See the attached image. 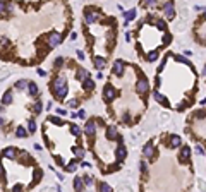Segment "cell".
Listing matches in <instances>:
<instances>
[{
  "mask_svg": "<svg viewBox=\"0 0 206 192\" xmlns=\"http://www.w3.org/2000/svg\"><path fill=\"white\" fill-rule=\"evenodd\" d=\"M101 12L100 9H96V7H86L84 9V21H86V24H93V22H96L98 19H100Z\"/></svg>",
  "mask_w": 206,
  "mask_h": 192,
  "instance_id": "6da1fadb",
  "label": "cell"
},
{
  "mask_svg": "<svg viewBox=\"0 0 206 192\" xmlns=\"http://www.w3.org/2000/svg\"><path fill=\"white\" fill-rule=\"evenodd\" d=\"M115 98H117V89L112 84H105V87H103V101L105 103H112Z\"/></svg>",
  "mask_w": 206,
  "mask_h": 192,
  "instance_id": "7a4b0ae2",
  "label": "cell"
},
{
  "mask_svg": "<svg viewBox=\"0 0 206 192\" xmlns=\"http://www.w3.org/2000/svg\"><path fill=\"white\" fill-rule=\"evenodd\" d=\"M136 91H137V94H141V96H146L148 91H149L148 79H146L144 76H141V74H139V81H137V84H136Z\"/></svg>",
  "mask_w": 206,
  "mask_h": 192,
  "instance_id": "3957f363",
  "label": "cell"
},
{
  "mask_svg": "<svg viewBox=\"0 0 206 192\" xmlns=\"http://www.w3.org/2000/svg\"><path fill=\"white\" fill-rule=\"evenodd\" d=\"M125 156H127V149L124 146V139L118 137V146H117V149H115V158H117V161H124Z\"/></svg>",
  "mask_w": 206,
  "mask_h": 192,
  "instance_id": "277c9868",
  "label": "cell"
},
{
  "mask_svg": "<svg viewBox=\"0 0 206 192\" xmlns=\"http://www.w3.org/2000/svg\"><path fill=\"white\" fill-rule=\"evenodd\" d=\"M62 43V35H58L57 31H52L48 35V48H55Z\"/></svg>",
  "mask_w": 206,
  "mask_h": 192,
  "instance_id": "5b68a950",
  "label": "cell"
},
{
  "mask_svg": "<svg viewBox=\"0 0 206 192\" xmlns=\"http://www.w3.org/2000/svg\"><path fill=\"white\" fill-rule=\"evenodd\" d=\"M163 12H165L167 19L175 17V7H174V2H172V0H167V2H165V5H163Z\"/></svg>",
  "mask_w": 206,
  "mask_h": 192,
  "instance_id": "8992f818",
  "label": "cell"
},
{
  "mask_svg": "<svg viewBox=\"0 0 206 192\" xmlns=\"http://www.w3.org/2000/svg\"><path fill=\"white\" fill-rule=\"evenodd\" d=\"M124 67H125V64H124V60H115L114 62V67H112V72H114V76H117V77H120V76L124 74Z\"/></svg>",
  "mask_w": 206,
  "mask_h": 192,
  "instance_id": "52a82bcc",
  "label": "cell"
},
{
  "mask_svg": "<svg viewBox=\"0 0 206 192\" xmlns=\"http://www.w3.org/2000/svg\"><path fill=\"white\" fill-rule=\"evenodd\" d=\"M66 84H67V83L64 81V77H55L52 83H50V91L55 93L57 89H60V87H62V86H66Z\"/></svg>",
  "mask_w": 206,
  "mask_h": 192,
  "instance_id": "ba28073f",
  "label": "cell"
},
{
  "mask_svg": "<svg viewBox=\"0 0 206 192\" xmlns=\"http://www.w3.org/2000/svg\"><path fill=\"white\" fill-rule=\"evenodd\" d=\"M143 154H144V158H149V160H153V156H155V146H153V141H149V142L144 144Z\"/></svg>",
  "mask_w": 206,
  "mask_h": 192,
  "instance_id": "9c48e42d",
  "label": "cell"
},
{
  "mask_svg": "<svg viewBox=\"0 0 206 192\" xmlns=\"http://www.w3.org/2000/svg\"><path fill=\"white\" fill-rule=\"evenodd\" d=\"M118 132H117V127L115 125H108L107 127V139L108 141H118Z\"/></svg>",
  "mask_w": 206,
  "mask_h": 192,
  "instance_id": "30bf717a",
  "label": "cell"
},
{
  "mask_svg": "<svg viewBox=\"0 0 206 192\" xmlns=\"http://www.w3.org/2000/svg\"><path fill=\"white\" fill-rule=\"evenodd\" d=\"M153 98H155V101H156L158 105L165 106V108H168V106H170V103H168V100H167V98H165V96L162 94V93L155 91V93H153Z\"/></svg>",
  "mask_w": 206,
  "mask_h": 192,
  "instance_id": "8fae6325",
  "label": "cell"
},
{
  "mask_svg": "<svg viewBox=\"0 0 206 192\" xmlns=\"http://www.w3.org/2000/svg\"><path fill=\"white\" fill-rule=\"evenodd\" d=\"M84 132H86V135H95L96 134V122L95 120H88L86 125H84Z\"/></svg>",
  "mask_w": 206,
  "mask_h": 192,
  "instance_id": "7c38bea8",
  "label": "cell"
},
{
  "mask_svg": "<svg viewBox=\"0 0 206 192\" xmlns=\"http://www.w3.org/2000/svg\"><path fill=\"white\" fill-rule=\"evenodd\" d=\"M67 91H69V87H67V84H66V86H62L60 89H57V91L53 93V96H55V100H57V101H64V100H66V96H67Z\"/></svg>",
  "mask_w": 206,
  "mask_h": 192,
  "instance_id": "4fadbf2b",
  "label": "cell"
},
{
  "mask_svg": "<svg viewBox=\"0 0 206 192\" xmlns=\"http://www.w3.org/2000/svg\"><path fill=\"white\" fill-rule=\"evenodd\" d=\"M72 185H74L76 190H84V189H86V183H84V179H83V177H74V180H72Z\"/></svg>",
  "mask_w": 206,
  "mask_h": 192,
  "instance_id": "5bb4252c",
  "label": "cell"
},
{
  "mask_svg": "<svg viewBox=\"0 0 206 192\" xmlns=\"http://www.w3.org/2000/svg\"><path fill=\"white\" fill-rule=\"evenodd\" d=\"M4 158H7V160H16V158H17V148H5L4 149Z\"/></svg>",
  "mask_w": 206,
  "mask_h": 192,
  "instance_id": "9a60e30c",
  "label": "cell"
},
{
  "mask_svg": "<svg viewBox=\"0 0 206 192\" xmlns=\"http://www.w3.org/2000/svg\"><path fill=\"white\" fill-rule=\"evenodd\" d=\"M189 156H191V148H187V146H182V148H180L179 160H180L182 163H184L185 160H189Z\"/></svg>",
  "mask_w": 206,
  "mask_h": 192,
  "instance_id": "2e32d148",
  "label": "cell"
},
{
  "mask_svg": "<svg viewBox=\"0 0 206 192\" xmlns=\"http://www.w3.org/2000/svg\"><path fill=\"white\" fill-rule=\"evenodd\" d=\"M86 77H89V72L84 69V67H79L77 72H76V79H77V81H84Z\"/></svg>",
  "mask_w": 206,
  "mask_h": 192,
  "instance_id": "e0dca14e",
  "label": "cell"
},
{
  "mask_svg": "<svg viewBox=\"0 0 206 192\" xmlns=\"http://www.w3.org/2000/svg\"><path fill=\"white\" fill-rule=\"evenodd\" d=\"M28 86H29V81H26V79H19V81H16V84H14V87L19 89V91L28 89Z\"/></svg>",
  "mask_w": 206,
  "mask_h": 192,
  "instance_id": "ac0fdd59",
  "label": "cell"
},
{
  "mask_svg": "<svg viewBox=\"0 0 206 192\" xmlns=\"http://www.w3.org/2000/svg\"><path fill=\"white\" fill-rule=\"evenodd\" d=\"M83 86H84V89H86V91H93V89H95V81H93L91 77H86L83 81Z\"/></svg>",
  "mask_w": 206,
  "mask_h": 192,
  "instance_id": "d6986e66",
  "label": "cell"
},
{
  "mask_svg": "<svg viewBox=\"0 0 206 192\" xmlns=\"http://www.w3.org/2000/svg\"><path fill=\"white\" fill-rule=\"evenodd\" d=\"M93 64H95V67H96L98 70H101L103 67H105L107 62H105V58H103V57H95V58H93Z\"/></svg>",
  "mask_w": 206,
  "mask_h": 192,
  "instance_id": "ffe728a7",
  "label": "cell"
},
{
  "mask_svg": "<svg viewBox=\"0 0 206 192\" xmlns=\"http://www.w3.org/2000/svg\"><path fill=\"white\" fill-rule=\"evenodd\" d=\"M10 103H12V94H10V91H5L4 94H2V106L10 105Z\"/></svg>",
  "mask_w": 206,
  "mask_h": 192,
  "instance_id": "44dd1931",
  "label": "cell"
},
{
  "mask_svg": "<svg viewBox=\"0 0 206 192\" xmlns=\"http://www.w3.org/2000/svg\"><path fill=\"white\" fill-rule=\"evenodd\" d=\"M28 132L29 131H26L22 125H19L17 129H16V137H19V139H24V137H28Z\"/></svg>",
  "mask_w": 206,
  "mask_h": 192,
  "instance_id": "7402d4cb",
  "label": "cell"
},
{
  "mask_svg": "<svg viewBox=\"0 0 206 192\" xmlns=\"http://www.w3.org/2000/svg\"><path fill=\"white\" fill-rule=\"evenodd\" d=\"M136 9H131V10H125V12H124V17H125V21H134V19H136Z\"/></svg>",
  "mask_w": 206,
  "mask_h": 192,
  "instance_id": "603a6c76",
  "label": "cell"
},
{
  "mask_svg": "<svg viewBox=\"0 0 206 192\" xmlns=\"http://www.w3.org/2000/svg\"><path fill=\"white\" fill-rule=\"evenodd\" d=\"M28 93H29V96H38V86H36V83L29 81V86H28Z\"/></svg>",
  "mask_w": 206,
  "mask_h": 192,
  "instance_id": "cb8c5ba5",
  "label": "cell"
},
{
  "mask_svg": "<svg viewBox=\"0 0 206 192\" xmlns=\"http://www.w3.org/2000/svg\"><path fill=\"white\" fill-rule=\"evenodd\" d=\"M74 156L77 158V160H83V158L86 156V149H83V148H74Z\"/></svg>",
  "mask_w": 206,
  "mask_h": 192,
  "instance_id": "d4e9b609",
  "label": "cell"
},
{
  "mask_svg": "<svg viewBox=\"0 0 206 192\" xmlns=\"http://www.w3.org/2000/svg\"><path fill=\"white\" fill-rule=\"evenodd\" d=\"M180 144H182L180 135H172V139H170V146H172V148H179Z\"/></svg>",
  "mask_w": 206,
  "mask_h": 192,
  "instance_id": "484cf974",
  "label": "cell"
},
{
  "mask_svg": "<svg viewBox=\"0 0 206 192\" xmlns=\"http://www.w3.org/2000/svg\"><path fill=\"white\" fill-rule=\"evenodd\" d=\"M64 168H66V172H69V173H74V172L77 170V163H76V161H70L69 165H66Z\"/></svg>",
  "mask_w": 206,
  "mask_h": 192,
  "instance_id": "4316f807",
  "label": "cell"
},
{
  "mask_svg": "<svg viewBox=\"0 0 206 192\" xmlns=\"http://www.w3.org/2000/svg\"><path fill=\"white\" fill-rule=\"evenodd\" d=\"M47 122H52V124H55V125H62V120L58 117H55V115H48V118H47Z\"/></svg>",
  "mask_w": 206,
  "mask_h": 192,
  "instance_id": "83f0119b",
  "label": "cell"
},
{
  "mask_svg": "<svg viewBox=\"0 0 206 192\" xmlns=\"http://www.w3.org/2000/svg\"><path fill=\"white\" fill-rule=\"evenodd\" d=\"M158 55H160L158 52H149L148 55H146V60H148V62H156L158 60Z\"/></svg>",
  "mask_w": 206,
  "mask_h": 192,
  "instance_id": "f1b7e54d",
  "label": "cell"
},
{
  "mask_svg": "<svg viewBox=\"0 0 206 192\" xmlns=\"http://www.w3.org/2000/svg\"><path fill=\"white\" fill-rule=\"evenodd\" d=\"M156 4H158V0H141L143 7H155Z\"/></svg>",
  "mask_w": 206,
  "mask_h": 192,
  "instance_id": "f546056e",
  "label": "cell"
},
{
  "mask_svg": "<svg viewBox=\"0 0 206 192\" xmlns=\"http://www.w3.org/2000/svg\"><path fill=\"white\" fill-rule=\"evenodd\" d=\"M41 110H43V103H41V101H36L35 105H33V112H35V115H38L39 112H41Z\"/></svg>",
  "mask_w": 206,
  "mask_h": 192,
  "instance_id": "4dcf8cb0",
  "label": "cell"
},
{
  "mask_svg": "<svg viewBox=\"0 0 206 192\" xmlns=\"http://www.w3.org/2000/svg\"><path fill=\"white\" fill-rule=\"evenodd\" d=\"M98 189L103 190V192H110V190H112V187H110L107 182H100V183H98Z\"/></svg>",
  "mask_w": 206,
  "mask_h": 192,
  "instance_id": "1f68e13d",
  "label": "cell"
},
{
  "mask_svg": "<svg viewBox=\"0 0 206 192\" xmlns=\"http://www.w3.org/2000/svg\"><path fill=\"white\" fill-rule=\"evenodd\" d=\"M83 179H84V183H86V187H88V185L91 187L93 183H95V179H93L91 175H83Z\"/></svg>",
  "mask_w": 206,
  "mask_h": 192,
  "instance_id": "d6a6232c",
  "label": "cell"
},
{
  "mask_svg": "<svg viewBox=\"0 0 206 192\" xmlns=\"http://www.w3.org/2000/svg\"><path fill=\"white\" fill-rule=\"evenodd\" d=\"M175 60H177V62H180V64H185L187 67H193V64H191L189 60H185V57H182V55H177Z\"/></svg>",
  "mask_w": 206,
  "mask_h": 192,
  "instance_id": "836d02e7",
  "label": "cell"
},
{
  "mask_svg": "<svg viewBox=\"0 0 206 192\" xmlns=\"http://www.w3.org/2000/svg\"><path fill=\"white\" fill-rule=\"evenodd\" d=\"M28 131H29V134H35V131H36L35 120H29V122H28Z\"/></svg>",
  "mask_w": 206,
  "mask_h": 192,
  "instance_id": "e575fe53",
  "label": "cell"
},
{
  "mask_svg": "<svg viewBox=\"0 0 206 192\" xmlns=\"http://www.w3.org/2000/svg\"><path fill=\"white\" fill-rule=\"evenodd\" d=\"M53 65H55V69H60V67L64 65V57H57L55 62H53Z\"/></svg>",
  "mask_w": 206,
  "mask_h": 192,
  "instance_id": "d590c367",
  "label": "cell"
},
{
  "mask_svg": "<svg viewBox=\"0 0 206 192\" xmlns=\"http://www.w3.org/2000/svg\"><path fill=\"white\" fill-rule=\"evenodd\" d=\"M70 132H72L74 135H81V129H79L76 124H70Z\"/></svg>",
  "mask_w": 206,
  "mask_h": 192,
  "instance_id": "8d00e7d4",
  "label": "cell"
},
{
  "mask_svg": "<svg viewBox=\"0 0 206 192\" xmlns=\"http://www.w3.org/2000/svg\"><path fill=\"white\" fill-rule=\"evenodd\" d=\"M156 26L160 28L162 31H167V24H165V21H162V19H158V21H156Z\"/></svg>",
  "mask_w": 206,
  "mask_h": 192,
  "instance_id": "74e56055",
  "label": "cell"
},
{
  "mask_svg": "<svg viewBox=\"0 0 206 192\" xmlns=\"http://www.w3.org/2000/svg\"><path fill=\"white\" fill-rule=\"evenodd\" d=\"M196 153L199 154V156H204V148H203L201 144H197L196 146Z\"/></svg>",
  "mask_w": 206,
  "mask_h": 192,
  "instance_id": "f35d334b",
  "label": "cell"
},
{
  "mask_svg": "<svg viewBox=\"0 0 206 192\" xmlns=\"http://www.w3.org/2000/svg\"><path fill=\"white\" fill-rule=\"evenodd\" d=\"M122 120H124V124H125V125H131V115H129V113H124Z\"/></svg>",
  "mask_w": 206,
  "mask_h": 192,
  "instance_id": "ab89813d",
  "label": "cell"
},
{
  "mask_svg": "<svg viewBox=\"0 0 206 192\" xmlns=\"http://www.w3.org/2000/svg\"><path fill=\"white\" fill-rule=\"evenodd\" d=\"M77 105H79L77 100H70V101H69V106H70V108H77Z\"/></svg>",
  "mask_w": 206,
  "mask_h": 192,
  "instance_id": "60d3db41",
  "label": "cell"
},
{
  "mask_svg": "<svg viewBox=\"0 0 206 192\" xmlns=\"http://www.w3.org/2000/svg\"><path fill=\"white\" fill-rule=\"evenodd\" d=\"M55 161H57V165H58V166H66V161H64V160H62V158L55 156Z\"/></svg>",
  "mask_w": 206,
  "mask_h": 192,
  "instance_id": "b9f144b4",
  "label": "cell"
},
{
  "mask_svg": "<svg viewBox=\"0 0 206 192\" xmlns=\"http://www.w3.org/2000/svg\"><path fill=\"white\" fill-rule=\"evenodd\" d=\"M141 172H143V173H146V172H148V163L141 161Z\"/></svg>",
  "mask_w": 206,
  "mask_h": 192,
  "instance_id": "7bdbcfd3",
  "label": "cell"
},
{
  "mask_svg": "<svg viewBox=\"0 0 206 192\" xmlns=\"http://www.w3.org/2000/svg\"><path fill=\"white\" fill-rule=\"evenodd\" d=\"M170 39H172V36L167 33V35H165V38H163V43H170Z\"/></svg>",
  "mask_w": 206,
  "mask_h": 192,
  "instance_id": "ee69618b",
  "label": "cell"
},
{
  "mask_svg": "<svg viewBox=\"0 0 206 192\" xmlns=\"http://www.w3.org/2000/svg\"><path fill=\"white\" fill-rule=\"evenodd\" d=\"M57 113L64 117V115H67V110H64V108H58V110H57Z\"/></svg>",
  "mask_w": 206,
  "mask_h": 192,
  "instance_id": "f6af8a7d",
  "label": "cell"
},
{
  "mask_svg": "<svg viewBox=\"0 0 206 192\" xmlns=\"http://www.w3.org/2000/svg\"><path fill=\"white\" fill-rule=\"evenodd\" d=\"M77 117H79V118H84V117H86V113H84V110H79Z\"/></svg>",
  "mask_w": 206,
  "mask_h": 192,
  "instance_id": "bcb514c9",
  "label": "cell"
},
{
  "mask_svg": "<svg viewBox=\"0 0 206 192\" xmlns=\"http://www.w3.org/2000/svg\"><path fill=\"white\" fill-rule=\"evenodd\" d=\"M70 39H72V41H76V39H77V35H76V33H70Z\"/></svg>",
  "mask_w": 206,
  "mask_h": 192,
  "instance_id": "7dc6e473",
  "label": "cell"
},
{
  "mask_svg": "<svg viewBox=\"0 0 206 192\" xmlns=\"http://www.w3.org/2000/svg\"><path fill=\"white\" fill-rule=\"evenodd\" d=\"M52 106H53V101H48L47 103V110H52Z\"/></svg>",
  "mask_w": 206,
  "mask_h": 192,
  "instance_id": "c3c4849f",
  "label": "cell"
},
{
  "mask_svg": "<svg viewBox=\"0 0 206 192\" xmlns=\"http://www.w3.org/2000/svg\"><path fill=\"white\" fill-rule=\"evenodd\" d=\"M77 57H79V60H83V58H84V53H83V52H77Z\"/></svg>",
  "mask_w": 206,
  "mask_h": 192,
  "instance_id": "681fc988",
  "label": "cell"
},
{
  "mask_svg": "<svg viewBox=\"0 0 206 192\" xmlns=\"http://www.w3.org/2000/svg\"><path fill=\"white\" fill-rule=\"evenodd\" d=\"M96 79H103V72H98V74H96Z\"/></svg>",
  "mask_w": 206,
  "mask_h": 192,
  "instance_id": "f907efd6",
  "label": "cell"
},
{
  "mask_svg": "<svg viewBox=\"0 0 206 192\" xmlns=\"http://www.w3.org/2000/svg\"><path fill=\"white\" fill-rule=\"evenodd\" d=\"M203 76L206 77V65H204V69H203Z\"/></svg>",
  "mask_w": 206,
  "mask_h": 192,
  "instance_id": "816d5d0a",
  "label": "cell"
},
{
  "mask_svg": "<svg viewBox=\"0 0 206 192\" xmlns=\"http://www.w3.org/2000/svg\"><path fill=\"white\" fill-rule=\"evenodd\" d=\"M204 17H206V9H204Z\"/></svg>",
  "mask_w": 206,
  "mask_h": 192,
  "instance_id": "f5cc1de1",
  "label": "cell"
}]
</instances>
